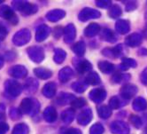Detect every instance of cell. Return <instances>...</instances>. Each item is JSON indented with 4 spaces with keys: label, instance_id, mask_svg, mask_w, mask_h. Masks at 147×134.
<instances>
[{
    "label": "cell",
    "instance_id": "obj_51",
    "mask_svg": "<svg viewBox=\"0 0 147 134\" xmlns=\"http://www.w3.org/2000/svg\"><path fill=\"white\" fill-rule=\"evenodd\" d=\"M140 80L141 82L144 84V85H147V68H144L143 70V72L141 73V76H140Z\"/></svg>",
    "mask_w": 147,
    "mask_h": 134
},
{
    "label": "cell",
    "instance_id": "obj_17",
    "mask_svg": "<svg viewBox=\"0 0 147 134\" xmlns=\"http://www.w3.org/2000/svg\"><path fill=\"white\" fill-rule=\"evenodd\" d=\"M65 15H66V12L64 10L55 9V10H51V11L48 12L46 14V18L51 22H57L61 19L64 18Z\"/></svg>",
    "mask_w": 147,
    "mask_h": 134
},
{
    "label": "cell",
    "instance_id": "obj_29",
    "mask_svg": "<svg viewBox=\"0 0 147 134\" xmlns=\"http://www.w3.org/2000/svg\"><path fill=\"white\" fill-rule=\"evenodd\" d=\"M100 37H101V39H103L105 41H107V42H110V43H114L117 39L115 35L113 34V32L109 28L102 29Z\"/></svg>",
    "mask_w": 147,
    "mask_h": 134
},
{
    "label": "cell",
    "instance_id": "obj_15",
    "mask_svg": "<svg viewBox=\"0 0 147 134\" xmlns=\"http://www.w3.org/2000/svg\"><path fill=\"white\" fill-rule=\"evenodd\" d=\"M50 33H51L50 27L45 24H42L36 28V40L37 42H43V41H45L49 37Z\"/></svg>",
    "mask_w": 147,
    "mask_h": 134
},
{
    "label": "cell",
    "instance_id": "obj_52",
    "mask_svg": "<svg viewBox=\"0 0 147 134\" xmlns=\"http://www.w3.org/2000/svg\"><path fill=\"white\" fill-rule=\"evenodd\" d=\"M62 34V28L61 27H57L54 28V31H53V35L56 38H59Z\"/></svg>",
    "mask_w": 147,
    "mask_h": 134
},
{
    "label": "cell",
    "instance_id": "obj_44",
    "mask_svg": "<svg viewBox=\"0 0 147 134\" xmlns=\"http://www.w3.org/2000/svg\"><path fill=\"white\" fill-rule=\"evenodd\" d=\"M10 116H11V118L13 120H17L22 117V112H20V109H18L16 108H12L10 109Z\"/></svg>",
    "mask_w": 147,
    "mask_h": 134
},
{
    "label": "cell",
    "instance_id": "obj_30",
    "mask_svg": "<svg viewBox=\"0 0 147 134\" xmlns=\"http://www.w3.org/2000/svg\"><path fill=\"white\" fill-rule=\"evenodd\" d=\"M98 68L101 72L105 74H110L114 70V66L111 62H108L107 60L99 61L98 62Z\"/></svg>",
    "mask_w": 147,
    "mask_h": 134
},
{
    "label": "cell",
    "instance_id": "obj_47",
    "mask_svg": "<svg viewBox=\"0 0 147 134\" xmlns=\"http://www.w3.org/2000/svg\"><path fill=\"white\" fill-rule=\"evenodd\" d=\"M61 134H82V131L79 129L76 128H69V129H64L62 130Z\"/></svg>",
    "mask_w": 147,
    "mask_h": 134
},
{
    "label": "cell",
    "instance_id": "obj_19",
    "mask_svg": "<svg viewBox=\"0 0 147 134\" xmlns=\"http://www.w3.org/2000/svg\"><path fill=\"white\" fill-rule=\"evenodd\" d=\"M38 89V82L35 78H28L24 83V91L28 94L34 93Z\"/></svg>",
    "mask_w": 147,
    "mask_h": 134
},
{
    "label": "cell",
    "instance_id": "obj_3",
    "mask_svg": "<svg viewBox=\"0 0 147 134\" xmlns=\"http://www.w3.org/2000/svg\"><path fill=\"white\" fill-rule=\"evenodd\" d=\"M5 90L6 93L10 95L11 97H18L20 95L22 91V86L19 82L13 80V79H9L5 81Z\"/></svg>",
    "mask_w": 147,
    "mask_h": 134
},
{
    "label": "cell",
    "instance_id": "obj_33",
    "mask_svg": "<svg viewBox=\"0 0 147 134\" xmlns=\"http://www.w3.org/2000/svg\"><path fill=\"white\" fill-rule=\"evenodd\" d=\"M67 57V53L64 50L57 48L54 50V56H53V60L57 64H61L63 61L65 60Z\"/></svg>",
    "mask_w": 147,
    "mask_h": 134
},
{
    "label": "cell",
    "instance_id": "obj_12",
    "mask_svg": "<svg viewBox=\"0 0 147 134\" xmlns=\"http://www.w3.org/2000/svg\"><path fill=\"white\" fill-rule=\"evenodd\" d=\"M63 33H64V41L67 44L73 43L76 37V29L74 24L70 23L66 28L63 29Z\"/></svg>",
    "mask_w": 147,
    "mask_h": 134
},
{
    "label": "cell",
    "instance_id": "obj_4",
    "mask_svg": "<svg viewBox=\"0 0 147 134\" xmlns=\"http://www.w3.org/2000/svg\"><path fill=\"white\" fill-rule=\"evenodd\" d=\"M31 33L28 28H22L15 33L13 37V43L17 46H22L29 42Z\"/></svg>",
    "mask_w": 147,
    "mask_h": 134
},
{
    "label": "cell",
    "instance_id": "obj_42",
    "mask_svg": "<svg viewBox=\"0 0 147 134\" xmlns=\"http://www.w3.org/2000/svg\"><path fill=\"white\" fill-rule=\"evenodd\" d=\"M71 105L74 108H81L86 105V100L83 98H78L74 100L71 103Z\"/></svg>",
    "mask_w": 147,
    "mask_h": 134
},
{
    "label": "cell",
    "instance_id": "obj_18",
    "mask_svg": "<svg viewBox=\"0 0 147 134\" xmlns=\"http://www.w3.org/2000/svg\"><path fill=\"white\" fill-rule=\"evenodd\" d=\"M115 29L119 34L125 35L130 30V23L127 20H119L115 23Z\"/></svg>",
    "mask_w": 147,
    "mask_h": 134
},
{
    "label": "cell",
    "instance_id": "obj_37",
    "mask_svg": "<svg viewBox=\"0 0 147 134\" xmlns=\"http://www.w3.org/2000/svg\"><path fill=\"white\" fill-rule=\"evenodd\" d=\"M108 14L113 19H117L122 14V10L118 5H113L109 9Z\"/></svg>",
    "mask_w": 147,
    "mask_h": 134
},
{
    "label": "cell",
    "instance_id": "obj_41",
    "mask_svg": "<svg viewBox=\"0 0 147 134\" xmlns=\"http://www.w3.org/2000/svg\"><path fill=\"white\" fill-rule=\"evenodd\" d=\"M104 127L101 123H95L90 127V134H103Z\"/></svg>",
    "mask_w": 147,
    "mask_h": 134
},
{
    "label": "cell",
    "instance_id": "obj_40",
    "mask_svg": "<svg viewBox=\"0 0 147 134\" xmlns=\"http://www.w3.org/2000/svg\"><path fill=\"white\" fill-rule=\"evenodd\" d=\"M124 104H123V103H121V100L117 96H113V97H112L110 99L109 107H110L111 109H118V108H120Z\"/></svg>",
    "mask_w": 147,
    "mask_h": 134
},
{
    "label": "cell",
    "instance_id": "obj_36",
    "mask_svg": "<svg viewBox=\"0 0 147 134\" xmlns=\"http://www.w3.org/2000/svg\"><path fill=\"white\" fill-rule=\"evenodd\" d=\"M28 132H29L28 126L26 123L20 122L14 126L12 134H28Z\"/></svg>",
    "mask_w": 147,
    "mask_h": 134
},
{
    "label": "cell",
    "instance_id": "obj_56",
    "mask_svg": "<svg viewBox=\"0 0 147 134\" xmlns=\"http://www.w3.org/2000/svg\"><path fill=\"white\" fill-rule=\"evenodd\" d=\"M1 3H3V0H0V4H1Z\"/></svg>",
    "mask_w": 147,
    "mask_h": 134
},
{
    "label": "cell",
    "instance_id": "obj_35",
    "mask_svg": "<svg viewBox=\"0 0 147 134\" xmlns=\"http://www.w3.org/2000/svg\"><path fill=\"white\" fill-rule=\"evenodd\" d=\"M98 114L101 118L107 119L112 115V109L110 108V107L106 106V105L100 106L99 108H98Z\"/></svg>",
    "mask_w": 147,
    "mask_h": 134
},
{
    "label": "cell",
    "instance_id": "obj_9",
    "mask_svg": "<svg viewBox=\"0 0 147 134\" xmlns=\"http://www.w3.org/2000/svg\"><path fill=\"white\" fill-rule=\"evenodd\" d=\"M8 73L13 78L22 79V78H25L27 76L28 69L22 65H15V66H13L9 68Z\"/></svg>",
    "mask_w": 147,
    "mask_h": 134
},
{
    "label": "cell",
    "instance_id": "obj_2",
    "mask_svg": "<svg viewBox=\"0 0 147 134\" xmlns=\"http://www.w3.org/2000/svg\"><path fill=\"white\" fill-rule=\"evenodd\" d=\"M12 6L16 11H19L23 15L27 16L36 14L38 10L36 5L28 3L27 1H18V0H15V1L12 2Z\"/></svg>",
    "mask_w": 147,
    "mask_h": 134
},
{
    "label": "cell",
    "instance_id": "obj_10",
    "mask_svg": "<svg viewBox=\"0 0 147 134\" xmlns=\"http://www.w3.org/2000/svg\"><path fill=\"white\" fill-rule=\"evenodd\" d=\"M89 98L95 103H101L107 98V91L103 88H95L90 91Z\"/></svg>",
    "mask_w": 147,
    "mask_h": 134
},
{
    "label": "cell",
    "instance_id": "obj_57",
    "mask_svg": "<svg viewBox=\"0 0 147 134\" xmlns=\"http://www.w3.org/2000/svg\"><path fill=\"white\" fill-rule=\"evenodd\" d=\"M145 133H146V134H147V129H146V130H145Z\"/></svg>",
    "mask_w": 147,
    "mask_h": 134
},
{
    "label": "cell",
    "instance_id": "obj_24",
    "mask_svg": "<svg viewBox=\"0 0 147 134\" xmlns=\"http://www.w3.org/2000/svg\"><path fill=\"white\" fill-rule=\"evenodd\" d=\"M75 66L77 72H79L80 74H84L86 72H90V70L92 68L91 63L87 60H82L78 61Z\"/></svg>",
    "mask_w": 147,
    "mask_h": 134
},
{
    "label": "cell",
    "instance_id": "obj_1",
    "mask_svg": "<svg viewBox=\"0 0 147 134\" xmlns=\"http://www.w3.org/2000/svg\"><path fill=\"white\" fill-rule=\"evenodd\" d=\"M19 109L22 114L34 116L36 115L40 110V103L36 99L26 98L22 99Z\"/></svg>",
    "mask_w": 147,
    "mask_h": 134
},
{
    "label": "cell",
    "instance_id": "obj_55",
    "mask_svg": "<svg viewBox=\"0 0 147 134\" xmlns=\"http://www.w3.org/2000/svg\"><path fill=\"white\" fill-rule=\"evenodd\" d=\"M144 20H145V23L147 25V12L145 13V16H144Z\"/></svg>",
    "mask_w": 147,
    "mask_h": 134
},
{
    "label": "cell",
    "instance_id": "obj_27",
    "mask_svg": "<svg viewBox=\"0 0 147 134\" xmlns=\"http://www.w3.org/2000/svg\"><path fill=\"white\" fill-rule=\"evenodd\" d=\"M147 108V101L145 99H144L143 97H138L136 98L134 101H133V109L135 111H144Z\"/></svg>",
    "mask_w": 147,
    "mask_h": 134
},
{
    "label": "cell",
    "instance_id": "obj_39",
    "mask_svg": "<svg viewBox=\"0 0 147 134\" xmlns=\"http://www.w3.org/2000/svg\"><path fill=\"white\" fill-rule=\"evenodd\" d=\"M72 89L74 91L77 92V93H82L87 89V85L82 83V82H75L72 84Z\"/></svg>",
    "mask_w": 147,
    "mask_h": 134
},
{
    "label": "cell",
    "instance_id": "obj_49",
    "mask_svg": "<svg viewBox=\"0 0 147 134\" xmlns=\"http://www.w3.org/2000/svg\"><path fill=\"white\" fill-rule=\"evenodd\" d=\"M9 130V125L5 122H0V134H5Z\"/></svg>",
    "mask_w": 147,
    "mask_h": 134
},
{
    "label": "cell",
    "instance_id": "obj_34",
    "mask_svg": "<svg viewBox=\"0 0 147 134\" xmlns=\"http://www.w3.org/2000/svg\"><path fill=\"white\" fill-rule=\"evenodd\" d=\"M136 65L138 64H136V61L135 60L130 59V58H123L121 60L120 68L122 70H127V69L131 68H136Z\"/></svg>",
    "mask_w": 147,
    "mask_h": 134
},
{
    "label": "cell",
    "instance_id": "obj_50",
    "mask_svg": "<svg viewBox=\"0 0 147 134\" xmlns=\"http://www.w3.org/2000/svg\"><path fill=\"white\" fill-rule=\"evenodd\" d=\"M5 119V106L3 103H0V122Z\"/></svg>",
    "mask_w": 147,
    "mask_h": 134
},
{
    "label": "cell",
    "instance_id": "obj_48",
    "mask_svg": "<svg viewBox=\"0 0 147 134\" xmlns=\"http://www.w3.org/2000/svg\"><path fill=\"white\" fill-rule=\"evenodd\" d=\"M138 6V4H136V1H129L127 4H126V10L127 11H133Z\"/></svg>",
    "mask_w": 147,
    "mask_h": 134
},
{
    "label": "cell",
    "instance_id": "obj_26",
    "mask_svg": "<svg viewBox=\"0 0 147 134\" xmlns=\"http://www.w3.org/2000/svg\"><path fill=\"white\" fill-rule=\"evenodd\" d=\"M100 31V27L97 23H90L84 29V35L88 37H93Z\"/></svg>",
    "mask_w": 147,
    "mask_h": 134
},
{
    "label": "cell",
    "instance_id": "obj_13",
    "mask_svg": "<svg viewBox=\"0 0 147 134\" xmlns=\"http://www.w3.org/2000/svg\"><path fill=\"white\" fill-rule=\"evenodd\" d=\"M92 111L90 108H86L84 109H82V112H80V114L77 116V122L79 125L85 126L90 122L92 120Z\"/></svg>",
    "mask_w": 147,
    "mask_h": 134
},
{
    "label": "cell",
    "instance_id": "obj_54",
    "mask_svg": "<svg viewBox=\"0 0 147 134\" xmlns=\"http://www.w3.org/2000/svg\"><path fill=\"white\" fill-rule=\"evenodd\" d=\"M3 66H4V58L0 55V68H2Z\"/></svg>",
    "mask_w": 147,
    "mask_h": 134
},
{
    "label": "cell",
    "instance_id": "obj_38",
    "mask_svg": "<svg viewBox=\"0 0 147 134\" xmlns=\"http://www.w3.org/2000/svg\"><path fill=\"white\" fill-rule=\"evenodd\" d=\"M130 78V76L128 75V74H121V73H116L114 74L112 77V81L113 83H116V84H119V83H121V82H124V81H128L129 80Z\"/></svg>",
    "mask_w": 147,
    "mask_h": 134
},
{
    "label": "cell",
    "instance_id": "obj_22",
    "mask_svg": "<svg viewBox=\"0 0 147 134\" xmlns=\"http://www.w3.org/2000/svg\"><path fill=\"white\" fill-rule=\"evenodd\" d=\"M42 93L43 95L46 98H52L54 97V95L56 94V85L53 82H49L47 83L43 90H42Z\"/></svg>",
    "mask_w": 147,
    "mask_h": 134
},
{
    "label": "cell",
    "instance_id": "obj_46",
    "mask_svg": "<svg viewBox=\"0 0 147 134\" xmlns=\"http://www.w3.org/2000/svg\"><path fill=\"white\" fill-rule=\"evenodd\" d=\"M7 34H8V29H7V28L4 24L0 23V41L4 40L6 37Z\"/></svg>",
    "mask_w": 147,
    "mask_h": 134
},
{
    "label": "cell",
    "instance_id": "obj_25",
    "mask_svg": "<svg viewBox=\"0 0 147 134\" xmlns=\"http://www.w3.org/2000/svg\"><path fill=\"white\" fill-rule=\"evenodd\" d=\"M34 73L38 78H40L42 80L49 79L52 76L51 71L45 68H36L34 69Z\"/></svg>",
    "mask_w": 147,
    "mask_h": 134
},
{
    "label": "cell",
    "instance_id": "obj_6",
    "mask_svg": "<svg viewBox=\"0 0 147 134\" xmlns=\"http://www.w3.org/2000/svg\"><path fill=\"white\" fill-rule=\"evenodd\" d=\"M0 17L8 20L13 25H16L19 22L17 15L14 14L13 9L8 5H1L0 6Z\"/></svg>",
    "mask_w": 147,
    "mask_h": 134
},
{
    "label": "cell",
    "instance_id": "obj_11",
    "mask_svg": "<svg viewBox=\"0 0 147 134\" xmlns=\"http://www.w3.org/2000/svg\"><path fill=\"white\" fill-rule=\"evenodd\" d=\"M138 89L134 85H125L121 89V96L123 98V99H130L132 97H134Z\"/></svg>",
    "mask_w": 147,
    "mask_h": 134
},
{
    "label": "cell",
    "instance_id": "obj_7",
    "mask_svg": "<svg viewBox=\"0 0 147 134\" xmlns=\"http://www.w3.org/2000/svg\"><path fill=\"white\" fill-rule=\"evenodd\" d=\"M101 16V14L99 11L95 9H92V8H84L82 9V11L80 12L79 15H78V19L81 20V22H88L90 20L92 19H98Z\"/></svg>",
    "mask_w": 147,
    "mask_h": 134
},
{
    "label": "cell",
    "instance_id": "obj_28",
    "mask_svg": "<svg viewBox=\"0 0 147 134\" xmlns=\"http://www.w3.org/2000/svg\"><path fill=\"white\" fill-rule=\"evenodd\" d=\"M100 77L98 73L96 72H90V73L85 77V83L86 85H97L100 84Z\"/></svg>",
    "mask_w": 147,
    "mask_h": 134
},
{
    "label": "cell",
    "instance_id": "obj_16",
    "mask_svg": "<svg viewBox=\"0 0 147 134\" xmlns=\"http://www.w3.org/2000/svg\"><path fill=\"white\" fill-rule=\"evenodd\" d=\"M143 37L138 33H133L128 36L125 39V45L129 47H136L139 46L142 43Z\"/></svg>",
    "mask_w": 147,
    "mask_h": 134
},
{
    "label": "cell",
    "instance_id": "obj_14",
    "mask_svg": "<svg viewBox=\"0 0 147 134\" xmlns=\"http://www.w3.org/2000/svg\"><path fill=\"white\" fill-rule=\"evenodd\" d=\"M124 51V49H123V45H118L116 46H114L113 48H106L104 49L102 53L107 56V57H109V58H117V57H120L122 55Z\"/></svg>",
    "mask_w": 147,
    "mask_h": 134
},
{
    "label": "cell",
    "instance_id": "obj_20",
    "mask_svg": "<svg viewBox=\"0 0 147 134\" xmlns=\"http://www.w3.org/2000/svg\"><path fill=\"white\" fill-rule=\"evenodd\" d=\"M58 114L53 107H47L44 111V118L47 122H54L57 120Z\"/></svg>",
    "mask_w": 147,
    "mask_h": 134
},
{
    "label": "cell",
    "instance_id": "obj_8",
    "mask_svg": "<svg viewBox=\"0 0 147 134\" xmlns=\"http://www.w3.org/2000/svg\"><path fill=\"white\" fill-rule=\"evenodd\" d=\"M110 131L113 134H129V127L125 122L114 121L111 123Z\"/></svg>",
    "mask_w": 147,
    "mask_h": 134
},
{
    "label": "cell",
    "instance_id": "obj_32",
    "mask_svg": "<svg viewBox=\"0 0 147 134\" xmlns=\"http://www.w3.org/2000/svg\"><path fill=\"white\" fill-rule=\"evenodd\" d=\"M72 50L77 56L81 57L85 53V50H86V45L83 41H79V42L76 43L72 46Z\"/></svg>",
    "mask_w": 147,
    "mask_h": 134
},
{
    "label": "cell",
    "instance_id": "obj_23",
    "mask_svg": "<svg viewBox=\"0 0 147 134\" xmlns=\"http://www.w3.org/2000/svg\"><path fill=\"white\" fill-rule=\"evenodd\" d=\"M74 76V71L69 67L63 68L59 73V78L61 83H67Z\"/></svg>",
    "mask_w": 147,
    "mask_h": 134
},
{
    "label": "cell",
    "instance_id": "obj_45",
    "mask_svg": "<svg viewBox=\"0 0 147 134\" xmlns=\"http://www.w3.org/2000/svg\"><path fill=\"white\" fill-rule=\"evenodd\" d=\"M95 4L100 8H110L112 6V3L109 0H98Z\"/></svg>",
    "mask_w": 147,
    "mask_h": 134
},
{
    "label": "cell",
    "instance_id": "obj_5",
    "mask_svg": "<svg viewBox=\"0 0 147 134\" xmlns=\"http://www.w3.org/2000/svg\"><path fill=\"white\" fill-rule=\"evenodd\" d=\"M27 53H28V57L30 58V60L36 63L42 62L45 56L44 49L40 46H37V45L28 47L27 49Z\"/></svg>",
    "mask_w": 147,
    "mask_h": 134
},
{
    "label": "cell",
    "instance_id": "obj_21",
    "mask_svg": "<svg viewBox=\"0 0 147 134\" xmlns=\"http://www.w3.org/2000/svg\"><path fill=\"white\" fill-rule=\"evenodd\" d=\"M76 98L74 96L73 94L70 93H67V92H61V93L59 95V97L56 99V102L59 105H67V104H71V103L75 100Z\"/></svg>",
    "mask_w": 147,
    "mask_h": 134
},
{
    "label": "cell",
    "instance_id": "obj_43",
    "mask_svg": "<svg viewBox=\"0 0 147 134\" xmlns=\"http://www.w3.org/2000/svg\"><path fill=\"white\" fill-rule=\"evenodd\" d=\"M129 121H130V122L132 123V125H133L134 127H136V129H139V128L142 126V125H143V122H142L141 119H140L138 116H134V115H132V116H129Z\"/></svg>",
    "mask_w": 147,
    "mask_h": 134
},
{
    "label": "cell",
    "instance_id": "obj_53",
    "mask_svg": "<svg viewBox=\"0 0 147 134\" xmlns=\"http://www.w3.org/2000/svg\"><path fill=\"white\" fill-rule=\"evenodd\" d=\"M138 55H141V56H147V49H144V48H142L138 51Z\"/></svg>",
    "mask_w": 147,
    "mask_h": 134
},
{
    "label": "cell",
    "instance_id": "obj_31",
    "mask_svg": "<svg viewBox=\"0 0 147 134\" xmlns=\"http://www.w3.org/2000/svg\"><path fill=\"white\" fill-rule=\"evenodd\" d=\"M75 110L73 108H68L65 111L62 112L61 114V119L65 123H70L73 122V120L75 119Z\"/></svg>",
    "mask_w": 147,
    "mask_h": 134
}]
</instances>
